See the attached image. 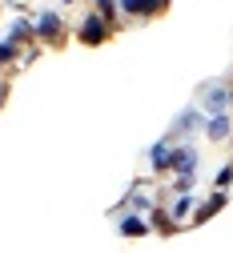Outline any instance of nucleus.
Returning a JSON list of instances; mask_svg holds the SVG:
<instances>
[{
	"label": "nucleus",
	"mask_w": 233,
	"mask_h": 253,
	"mask_svg": "<svg viewBox=\"0 0 233 253\" xmlns=\"http://www.w3.org/2000/svg\"><path fill=\"white\" fill-rule=\"evenodd\" d=\"M117 4L129 12V16H153V12H161L169 0H117Z\"/></svg>",
	"instance_id": "f03ea898"
},
{
	"label": "nucleus",
	"mask_w": 233,
	"mask_h": 253,
	"mask_svg": "<svg viewBox=\"0 0 233 253\" xmlns=\"http://www.w3.org/2000/svg\"><path fill=\"white\" fill-rule=\"evenodd\" d=\"M229 133H233V121H229L225 113H217V117L209 121V141H225Z\"/></svg>",
	"instance_id": "7ed1b4c3"
},
{
	"label": "nucleus",
	"mask_w": 233,
	"mask_h": 253,
	"mask_svg": "<svg viewBox=\"0 0 233 253\" xmlns=\"http://www.w3.org/2000/svg\"><path fill=\"white\" fill-rule=\"evenodd\" d=\"M37 33H45V37H56V33H60V20H56L52 12H41V16H37Z\"/></svg>",
	"instance_id": "423d86ee"
},
{
	"label": "nucleus",
	"mask_w": 233,
	"mask_h": 253,
	"mask_svg": "<svg viewBox=\"0 0 233 253\" xmlns=\"http://www.w3.org/2000/svg\"><path fill=\"white\" fill-rule=\"evenodd\" d=\"M105 37H109V20H105L101 12H96V16H89V20L81 24V41H85V44H101Z\"/></svg>",
	"instance_id": "f257e3e1"
},
{
	"label": "nucleus",
	"mask_w": 233,
	"mask_h": 253,
	"mask_svg": "<svg viewBox=\"0 0 233 253\" xmlns=\"http://www.w3.org/2000/svg\"><path fill=\"white\" fill-rule=\"evenodd\" d=\"M64 4H73V0H64Z\"/></svg>",
	"instance_id": "ddd939ff"
},
{
	"label": "nucleus",
	"mask_w": 233,
	"mask_h": 253,
	"mask_svg": "<svg viewBox=\"0 0 233 253\" xmlns=\"http://www.w3.org/2000/svg\"><path fill=\"white\" fill-rule=\"evenodd\" d=\"M113 4H117V0H96V12H101V16L109 20V12H113Z\"/></svg>",
	"instance_id": "9b49d317"
},
{
	"label": "nucleus",
	"mask_w": 233,
	"mask_h": 253,
	"mask_svg": "<svg viewBox=\"0 0 233 253\" xmlns=\"http://www.w3.org/2000/svg\"><path fill=\"white\" fill-rule=\"evenodd\" d=\"M229 101H233V92H229Z\"/></svg>",
	"instance_id": "4468645a"
},
{
	"label": "nucleus",
	"mask_w": 233,
	"mask_h": 253,
	"mask_svg": "<svg viewBox=\"0 0 233 253\" xmlns=\"http://www.w3.org/2000/svg\"><path fill=\"white\" fill-rule=\"evenodd\" d=\"M12 56H16V44H12V41H4V44H0V65H8Z\"/></svg>",
	"instance_id": "6e6552de"
},
{
	"label": "nucleus",
	"mask_w": 233,
	"mask_h": 253,
	"mask_svg": "<svg viewBox=\"0 0 233 253\" xmlns=\"http://www.w3.org/2000/svg\"><path fill=\"white\" fill-rule=\"evenodd\" d=\"M121 233L125 237H141V233H149V225L141 217H121Z\"/></svg>",
	"instance_id": "39448f33"
},
{
	"label": "nucleus",
	"mask_w": 233,
	"mask_h": 253,
	"mask_svg": "<svg viewBox=\"0 0 233 253\" xmlns=\"http://www.w3.org/2000/svg\"><path fill=\"white\" fill-rule=\"evenodd\" d=\"M229 181H233V165H225V169H221V173H217V189H225V185H229Z\"/></svg>",
	"instance_id": "9d476101"
},
{
	"label": "nucleus",
	"mask_w": 233,
	"mask_h": 253,
	"mask_svg": "<svg viewBox=\"0 0 233 253\" xmlns=\"http://www.w3.org/2000/svg\"><path fill=\"white\" fill-rule=\"evenodd\" d=\"M189 209H193V201H189V197H181V201H177V209H173V217H185Z\"/></svg>",
	"instance_id": "f8f14e48"
},
{
	"label": "nucleus",
	"mask_w": 233,
	"mask_h": 253,
	"mask_svg": "<svg viewBox=\"0 0 233 253\" xmlns=\"http://www.w3.org/2000/svg\"><path fill=\"white\" fill-rule=\"evenodd\" d=\"M173 157H177V149L161 141V145L153 149V169H173Z\"/></svg>",
	"instance_id": "20e7f679"
},
{
	"label": "nucleus",
	"mask_w": 233,
	"mask_h": 253,
	"mask_svg": "<svg viewBox=\"0 0 233 253\" xmlns=\"http://www.w3.org/2000/svg\"><path fill=\"white\" fill-rule=\"evenodd\" d=\"M221 205H225V193H213V197H209V205H201V209H197V217H193V221H209Z\"/></svg>",
	"instance_id": "0eeeda50"
},
{
	"label": "nucleus",
	"mask_w": 233,
	"mask_h": 253,
	"mask_svg": "<svg viewBox=\"0 0 233 253\" xmlns=\"http://www.w3.org/2000/svg\"><path fill=\"white\" fill-rule=\"evenodd\" d=\"M153 225H157V229H173V221H169V213L157 209V213H153Z\"/></svg>",
	"instance_id": "1a4fd4ad"
}]
</instances>
